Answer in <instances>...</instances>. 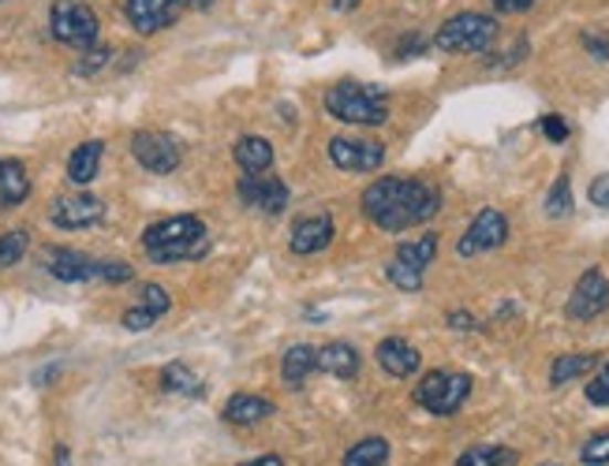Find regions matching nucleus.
Masks as SVG:
<instances>
[{
	"instance_id": "obj_26",
	"label": "nucleus",
	"mask_w": 609,
	"mask_h": 466,
	"mask_svg": "<svg viewBox=\"0 0 609 466\" xmlns=\"http://www.w3.org/2000/svg\"><path fill=\"white\" fill-rule=\"evenodd\" d=\"M344 466H389V441L367 436V441H359L356 448H348Z\"/></svg>"
},
{
	"instance_id": "obj_7",
	"label": "nucleus",
	"mask_w": 609,
	"mask_h": 466,
	"mask_svg": "<svg viewBox=\"0 0 609 466\" xmlns=\"http://www.w3.org/2000/svg\"><path fill=\"white\" fill-rule=\"evenodd\" d=\"M132 157L146 168V172L169 176V172H176V168H180L183 150H180V142H176L172 135H165V131H135V138H132Z\"/></svg>"
},
{
	"instance_id": "obj_8",
	"label": "nucleus",
	"mask_w": 609,
	"mask_h": 466,
	"mask_svg": "<svg viewBox=\"0 0 609 466\" xmlns=\"http://www.w3.org/2000/svg\"><path fill=\"white\" fill-rule=\"evenodd\" d=\"M329 161L337 165L340 172H378L381 161H386V146L375 142V138L337 135L329 138Z\"/></svg>"
},
{
	"instance_id": "obj_36",
	"label": "nucleus",
	"mask_w": 609,
	"mask_h": 466,
	"mask_svg": "<svg viewBox=\"0 0 609 466\" xmlns=\"http://www.w3.org/2000/svg\"><path fill=\"white\" fill-rule=\"evenodd\" d=\"M154 321H157V317H154L150 310H146V306H132V310L124 314V329H127V332H146Z\"/></svg>"
},
{
	"instance_id": "obj_11",
	"label": "nucleus",
	"mask_w": 609,
	"mask_h": 466,
	"mask_svg": "<svg viewBox=\"0 0 609 466\" xmlns=\"http://www.w3.org/2000/svg\"><path fill=\"white\" fill-rule=\"evenodd\" d=\"M105 216V202L94 194H67L56 198L53 210H49V221H53L61 232H83V227L102 224Z\"/></svg>"
},
{
	"instance_id": "obj_39",
	"label": "nucleus",
	"mask_w": 609,
	"mask_h": 466,
	"mask_svg": "<svg viewBox=\"0 0 609 466\" xmlns=\"http://www.w3.org/2000/svg\"><path fill=\"white\" fill-rule=\"evenodd\" d=\"M490 4H494V12L501 15H519V12H532L535 0H490Z\"/></svg>"
},
{
	"instance_id": "obj_33",
	"label": "nucleus",
	"mask_w": 609,
	"mask_h": 466,
	"mask_svg": "<svg viewBox=\"0 0 609 466\" xmlns=\"http://www.w3.org/2000/svg\"><path fill=\"white\" fill-rule=\"evenodd\" d=\"M386 276H389L392 287H400V292H419V287H422V273L408 269V265H400V262H389Z\"/></svg>"
},
{
	"instance_id": "obj_42",
	"label": "nucleus",
	"mask_w": 609,
	"mask_h": 466,
	"mask_svg": "<svg viewBox=\"0 0 609 466\" xmlns=\"http://www.w3.org/2000/svg\"><path fill=\"white\" fill-rule=\"evenodd\" d=\"M422 49H427V42H422L419 34H411V38H405V42H400V49H397V56L400 61H408V56H416V53H422Z\"/></svg>"
},
{
	"instance_id": "obj_20",
	"label": "nucleus",
	"mask_w": 609,
	"mask_h": 466,
	"mask_svg": "<svg viewBox=\"0 0 609 466\" xmlns=\"http://www.w3.org/2000/svg\"><path fill=\"white\" fill-rule=\"evenodd\" d=\"M102 153H105V146L97 142V138L75 146L72 157H67V180L75 187H91L97 180V168H102Z\"/></svg>"
},
{
	"instance_id": "obj_38",
	"label": "nucleus",
	"mask_w": 609,
	"mask_h": 466,
	"mask_svg": "<svg viewBox=\"0 0 609 466\" xmlns=\"http://www.w3.org/2000/svg\"><path fill=\"white\" fill-rule=\"evenodd\" d=\"M538 127H543V135L549 138V142H565L568 138V124L561 120V116H543Z\"/></svg>"
},
{
	"instance_id": "obj_29",
	"label": "nucleus",
	"mask_w": 609,
	"mask_h": 466,
	"mask_svg": "<svg viewBox=\"0 0 609 466\" xmlns=\"http://www.w3.org/2000/svg\"><path fill=\"white\" fill-rule=\"evenodd\" d=\"M546 213L549 216H568V213H573V183H568V176H557V183L549 187Z\"/></svg>"
},
{
	"instance_id": "obj_41",
	"label": "nucleus",
	"mask_w": 609,
	"mask_h": 466,
	"mask_svg": "<svg viewBox=\"0 0 609 466\" xmlns=\"http://www.w3.org/2000/svg\"><path fill=\"white\" fill-rule=\"evenodd\" d=\"M591 202L598 205V210H609V176H598V180L591 183Z\"/></svg>"
},
{
	"instance_id": "obj_32",
	"label": "nucleus",
	"mask_w": 609,
	"mask_h": 466,
	"mask_svg": "<svg viewBox=\"0 0 609 466\" xmlns=\"http://www.w3.org/2000/svg\"><path fill=\"white\" fill-rule=\"evenodd\" d=\"M579 463L584 466H606L609 463V433H598L579 448Z\"/></svg>"
},
{
	"instance_id": "obj_25",
	"label": "nucleus",
	"mask_w": 609,
	"mask_h": 466,
	"mask_svg": "<svg viewBox=\"0 0 609 466\" xmlns=\"http://www.w3.org/2000/svg\"><path fill=\"white\" fill-rule=\"evenodd\" d=\"M595 366H598L595 354H561V359H554V366H549V384L561 389V384L576 381V377H584Z\"/></svg>"
},
{
	"instance_id": "obj_17",
	"label": "nucleus",
	"mask_w": 609,
	"mask_h": 466,
	"mask_svg": "<svg viewBox=\"0 0 609 466\" xmlns=\"http://www.w3.org/2000/svg\"><path fill=\"white\" fill-rule=\"evenodd\" d=\"M45 269L64 284H83V280H97V262H91L78 251H53L45 257Z\"/></svg>"
},
{
	"instance_id": "obj_21",
	"label": "nucleus",
	"mask_w": 609,
	"mask_h": 466,
	"mask_svg": "<svg viewBox=\"0 0 609 466\" xmlns=\"http://www.w3.org/2000/svg\"><path fill=\"white\" fill-rule=\"evenodd\" d=\"M266 419H273V403L262 400V395L240 392V395H232V400L224 403V422H232V425H259Z\"/></svg>"
},
{
	"instance_id": "obj_18",
	"label": "nucleus",
	"mask_w": 609,
	"mask_h": 466,
	"mask_svg": "<svg viewBox=\"0 0 609 466\" xmlns=\"http://www.w3.org/2000/svg\"><path fill=\"white\" fill-rule=\"evenodd\" d=\"M318 370L329 377H340V381H351V377H359V351L344 340H333L326 347H318Z\"/></svg>"
},
{
	"instance_id": "obj_2",
	"label": "nucleus",
	"mask_w": 609,
	"mask_h": 466,
	"mask_svg": "<svg viewBox=\"0 0 609 466\" xmlns=\"http://www.w3.org/2000/svg\"><path fill=\"white\" fill-rule=\"evenodd\" d=\"M143 246H146V254H150V262L169 265V262H188V257H202L210 251V240H206V224L199 216L180 213V216H165V221L146 227Z\"/></svg>"
},
{
	"instance_id": "obj_45",
	"label": "nucleus",
	"mask_w": 609,
	"mask_h": 466,
	"mask_svg": "<svg viewBox=\"0 0 609 466\" xmlns=\"http://www.w3.org/2000/svg\"><path fill=\"white\" fill-rule=\"evenodd\" d=\"M183 8H195V12H206V8H213V0H183Z\"/></svg>"
},
{
	"instance_id": "obj_30",
	"label": "nucleus",
	"mask_w": 609,
	"mask_h": 466,
	"mask_svg": "<svg viewBox=\"0 0 609 466\" xmlns=\"http://www.w3.org/2000/svg\"><path fill=\"white\" fill-rule=\"evenodd\" d=\"M139 306H146L154 317H165L169 314V306H172V299H169V292H165L161 284H143V292H139Z\"/></svg>"
},
{
	"instance_id": "obj_14",
	"label": "nucleus",
	"mask_w": 609,
	"mask_h": 466,
	"mask_svg": "<svg viewBox=\"0 0 609 466\" xmlns=\"http://www.w3.org/2000/svg\"><path fill=\"white\" fill-rule=\"evenodd\" d=\"M329 243H333V216L329 213L303 216V221H296V227H292V240H288L292 254H300V257L326 251Z\"/></svg>"
},
{
	"instance_id": "obj_28",
	"label": "nucleus",
	"mask_w": 609,
	"mask_h": 466,
	"mask_svg": "<svg viewBox=\"0 0 609 466\" xmlns=\"http://www.w3.org/2000/svg\"><path fill=\"white\" fill-rule=\"evenodd\" d=\"M27 246H31V235L27 232H4L0 235V269H12V265L23 262Z\"/></svg>"
},
{
	"instance_id": "obj_40",
	"label": "nucleus",
	"mask_w": 609,
	"mask_h": 466,
	"mask_svg": "<svg viewBox=\"0 0 609 466\" xmlns=\"http://www.w3.org/2000/svg\"><path fill=\"white\" fill-rule=\"evenodd\" d=\"M449 329H456V332H475L479 321H475V317H471L468 310H453V314H449Z\"/></svg>"
},
{
	"instance_id": "obj_1",
	"label": "nucleus",
	"mask_w": 609,
	"mask_h": 466,
	"mask_svg": "<svg viewBox=\"0 0 609 466\" xmlns=\"http://www.w3.org/2000/svg\"><path fill=\"white\" fill-rule=\"evenodd\" d=\"M441 210V191L427 180H405V176H386L363 191V213L381 232H408L427 221H434Z\"/></svg>"
},
{
	"instance_id": "obj_4",
	"label": "nucleus",
	"mask_w": 609,
	"mask_h": 466,
	"mask_svg": "<svg viewBox=\"0 0 609 466\" xmlns=\"http://www.w3.org/2000/svg\"><path fill=\"white\" fill-rule=\"evenodd\" d=\"M497 19L483 12H460L453 19L441 23V31L434 34V45L441 53H486L497 42Z\"/></svg>"
},
{
	"instance_id": "obj_5",
	"label": "nucleus",
	"mask_w": 609,
	"mask_h": 466,
	"mask_svg": "<svg viewBox=\"0 0 609 466\" xmlns=\"http://www.w3.org/2000/svg\"><path fill=\"white\" fill-rule=\"evenodd\" d=\"M471 395V377L460 373V370H434L427 373L419 381L416 389V403L422 411H430L434 419H449V414H456L460 406L468 403Z\"/></svg>"
},
{
	"instance_id": "obj_6",
	"label": "nucleus",
	"mask_w": 609,
	"mask_h": 466,
	"mask_svg": "<svg viewBox=\"0 0 609 466\" xmlns=\"http://www.w3.org/2000/svg\"><path fill=\"white\" fill-rule=\"evenodd\" d=\"M49 31L61 45L72 49H91L97 45V15L94 8H86L83 0H56L53 12H49Z\"/></svg>"
},
{
	"instance_id": "obj_31",
	"label": "nucleus",
	"mask_w": 609,
	"mask_h": 466,
	"mask_svg": "<svg viewBox=\"0 0 609 466\" xmlns=\"http://www.w3.org/2000/svg\"><path fill=\"white\" fill-rule=\"evenodd\" d=\"M587 403H595V406H609V359L598 366L595 377L587 381Z\"/></svg>"
},
{
	"instance_id": "obj_23",
	"label": "nucleus",
	"mask_w": 609,
	"mask_h": 466,
	"mask_svg": "<svg viewBox=\"0 0 609 466\" xmlns=\"http://www.w3.org/2000/svg\"><path fill=\"white\" fill-rule=\"evenodd\" d=\"M161 384H165V392L188 395V400H202V395H206V384H202V377L195 373L188 362H172V366H165V373H161Z\"/></svg>"
},
{
	"instance_id": "obj_34",
	"label": "nucleus",
	"mask_w": 609,
	"mask_h": 466,
	"mask_svg": "<svg viewBox=\"0 0 609 466\" xmlns=\"http://www.w3.org/2000/svg\"><path fill=\"white\" fill-rule=\"evenodd\" d=\"M109 56H113V53H109V49H105V45H97V49L91 45V49H86L83 61L75 64V72H78V75H94V72H102V67L109 64Z\"/></svg>"
},
{
	"instance_id": "obj_37",
	"label": "nucleus",
	"mask_w": 609,
	"mask_h": 466,
	"mask_svg": "<svg viewBox=\"0 0 609 466\" xmlns=\"http://www.w3.org/2000/svg\"><path fill=\"white\" fill-rule=\"evenodd\" d=\"M584 49H587V53L595 56L598 64H606V61H609V38H602V34H595V31H584Z\"/></svg>"
},
{
	"instance_id": "obj_16",
	"label": "nucleus",
	"mask_w": 609,
	"mask_h": 466,
	"mask_svg": "<svg viewBox=\"0 0 609 466\" xmlns=\"http://www.w3.org/2000/svg\"><path fill=\"white\" fill-rule=\"evenodd\" d=\"M31 198V176L23 161L15 157H0V210H15Z\"/></svg>"
},
{
	"instance_id": "obj_27",
	"label": "nucleus",
	"mask_w": 609,
	"mask_h": 466,
	"mask_svg": "<svg viewBox=\"0 0 609 466\" xmlns=\"http://www.w3.org/2000/svg\"><path fill=\"white\" fill-rule=\"evenodd\" d=\"M456 466H516V452L497 448V444H479V448H468L460 455Z\"/></svg>"
},
{
	"instance_id": "obj_10",
	"label": "nucleus",
	"mask_w": 609,
	"mask_h": 466,
	"mask_svg": "<svg viewBox=\"0 0 609 466\" xmlns=\"http://www.w3.org/2000/svg\"><path fill=\"white\" fill-rule=\"evenodd\" d=\"M508 240V221L501 210H483L471 221V227L464 232V240L456 243V254L460 257H479L486 251H497L501 243Z\"/></svg>"
},
{
	"instance_id": "obj_43",
	"label": "nucleus",
	"mask_w": 609,
	"mask_h": 466,
	"mask_svg": "<svg viewBox=\"0 0 609 466\" xmlns=\"http://www.w3.org/2000/svg\"><path fill=\"white\" fill-rule=\"evenodd\" d=\"M243 466H284V463H281V455H259V459H251Z\"/></svg>"
},
{
	"instance_id": "obj_22",
	"label": "nucleus",
	"mask_w": 609,
	"mask_h": 466,
	"mask_svg": "<svg viewBox=\"0 0 609 466\" xmlns=\"http://www.w3.org/2000/svg\"><path fill=\"white\" fill-rule=\"evenodd\" d=\"M235 165L243 168V176H259V172H270L273 168V146L266 138L259 135H248L235 142Z\"/></svg>"
},
{
	"instance_id": "obj_13",
	"label": "nucleus",
	"mask_w": 609,
	"mask_h": 466,
	"mask_svg": "<svg viewBox=\"0 0 609 466\" xmlns=\"http://www.w3.org/2000/svg\"><path fill=\"white\" fill-rule=\"evenodd\" d=\"M183 12V0H124L127 23L139 34H157L172 27Z\"/></svg>"
},
{
	"instance_id": "obj_24",
	"label": "nucleus",
	"mask_w": 609,
	"mask_h": 466,
	"mask_svg": "<svg viewBox=\"0 0 609 466\" xmlns=\"http://www.w3.org/2000/svg\"><path fill=\"white\" fill-rule=\"evenodd\" d=\"M434 254H438V235H419V240H408V243H400L397 246V257L392 262H400V265H408V269H416V273H427V265L434 262Z\"/></svg>"
},
{
	"instance_id": "obj_44",
	"label": "nucleus",
	"mask_w": 609,
	"mask_h": 466,
	"mask_svg": "<svg viewBox=\"0 0 609 466\" xmlns=\"http://www.w3.org/2000/svg\"><path fill=\"white\" fill-rule=\"evenodd\" d=\"M329 4H333V12H351L359 0H329Z\"/></svg>"
},
{
	"instance_id": "obj_9",
	"label": "nucleus",
	"mask_w": 609,
	"mask_h": 466,
	"mask_svg": "<svg viewBox=\"0 0 609 466\" xmlns=\"http://www.w3.org/2000/svg\"><path fill=\"white\" fill-rule=\"evenodd\" d=\"M609 310V280L602 269H587L568 295V317L573 321H595Z\"/></svg>"
},
{
	"instance_id": "obj_35",
	"label": "nucleus",
	"mask_w": 609,
	"mask_h": 466,
	"mask_svg": "<svg viewBox=\"0 0 609 466\" xmlns=\"http://www.w3.org/2000/svg\"><path fill=\"white\" fill-rule=\"evenodd\" d=\"M135 276V269L127 262H102L97 265V280H109V284H127Z\"/></svg>"
},
{
	"instance_id": "obj_19",
	"label": "nucleus",
	"mask_w": 609,
	"mask_h": 466,
	"mask_svg": "<svg viewBox=\"0 0 609 466\" xmlns=\"http://www.w3.org/2000/svg\"><path fill=\"white\" fill-rule=\"evenodd\" d=\"M318 370V347H307V343H296V347H288L284 351V359H281V377H284V384L288 389H303L307 384V377Z\"/></svg>"
},
{
	"instance_id": "obj_12",
	"label": "nucleus",
	"mask_w": 609,
	"mask_h": 466,
	"mask_svg": "<svg viewBox=\"0 0 609 466\" xmlns=\"http://www.w3.org/2000/svg\"><path fill=\"white\" fill-rule=\"evenodd\" d=\"M240 198L248 210H262V213L277 216V213H284V205H288V183L277 180V176H270V172L243 176Z\"/></svg>"
},
{
	"instance_id": "obj_15",
	"label": "nucleus",
	"mask_w": 609,
	"mask_h": 466,
	"mask_svg": "<svg viewBox=\"0 0 609 466\" xmlns=\"http://www.w3.org/2000/svg\"><path fill=\"white\" fill-rule=\"evenodd\" d=\"M375 359H378L381 370H386L389 377H400V381L411 373H419V366H422V354L405 340V336H389V340H381Z\"/></svg>"
},
{
	"instance_id": "obj_3",
	"label": "nucleus",
	"mask_w": 609,
	"mask_h": 466,
	"mask_svg": "<svg viewBox=\"0 0 609 466\" xmlns=\"http://www.w3.org/2000/svg\"><path fill=\"white\" fill-rule=\"evenodd\" d=\"M326 113L333 120L351 124V127H381L389 120V97L381 86L337 83L326 94Z\"/></svg>"
}]
</instances>
